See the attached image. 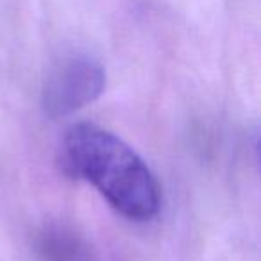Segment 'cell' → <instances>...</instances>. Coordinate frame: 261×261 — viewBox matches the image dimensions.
<instances>
[{"mask_svg":"<svg viewBox=\"0 0 261 261\" xmlns=\"http://www.w3.org/2000/svg\"><path fill=\"white\" fill-rule=\"evenodd\" d=\"M40 250L45 261H83V249L77 240L58 231L43 234Z\"/></svg>","mask_w":261,"mask_h":261,"instance_id":"obj_3","label":"cell"},{"mask_svg":"<svg viewBox=\"0 0 261 261\" xmlns=\"http://www.w3.org/2000/svg\"><path fill=\"white\" fill-rule=\"evenodd\" d=\"M63 167L90 182L120 215L145 222L160 210L156 175L120 136L93 123H77L61 145Z\"/></svg>","mask_w":261,"mask_h":261,"instance_id":"obj_1","label":"cell"},{"mask_svg":"<svg viewBox=\"0 0 261 261\" xmlns=\"http://www.w3.org/2000/svg\"><path fill=\"white\" fill-rule=\"evenodd\" d=\"M106 88V70L90 56H70L48 75L43 108L54 118L68 116L90 106Z\"/></svg>","mask_w":261,"mask_h":261,"instance_id":"obj_2","label":"cell"}]
</instances>
